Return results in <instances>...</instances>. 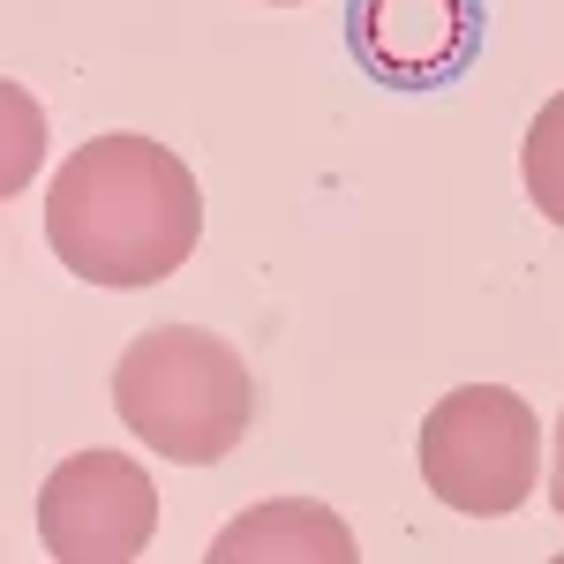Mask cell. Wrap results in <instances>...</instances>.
Segmentation results:
<instances>
[{
	"label": "cell",
	"mask_w": 564,
	"mask_h": 564,
	"mask_svg": "<svg viewBox=\"0 0 564 564\" xmlns=\"http://www.w3.org/2000/svg\"><path fill=\"white\" fill-rule=\"evenodd\" d=\"M159 534V481L121 452H68L39 489V542L61 564H129Z\"/></svg>",
	"instance_id": "obj_4"
},
{
	"label": "cell",
	"mask_w": 564,
	"mask_h": 564,
	"mask_svg": "<svg viewBox=\"0 0 564 564\" xmlns=\"http://www.w3.org/2000/svg\"><path fill=\"white\" fill-rule=\"evenodd\" d=\"M520 181H527V204L564 226V90L542 98V113L527 121V143H520Z\"/></svg>",
	"instance_id": "obj_7"
},
{
	"label": "cell",
	"mask_w": 564,
	"mask_h": 564,
	"mask_svg": "<svg viewBox=\"0 0 564 564\" xmlns=\"http://www.w3.org/2000/svg\"><path fill=\"white\" fill-rule=\"evenodd\" d=\"M481 0H347V53L384 90H444L481 61Z\"/></svg>",
	"instance_id": "obj_5"
},
{
	"label": "cell",
	"mask_w": 564,
	"mask_h": 564,
	"mask_svg": "<svg viewBox=\"0 0 564 564\" xmlns=\"http://www.w3.org/2000/svg\"><path fill=\"white\" fill-rule=\"evenodd\" d=\"M422 481L467 520H512L542 481V422L520 391L459 384L422 414Z\"/></svg>",
	"instance_id": "obj_3"
},
{
	"label": "cell",
	"mask_w": 564,
	"mask_h": 564,
	"mask_svg": "<svg viewBox=\"0 0 564 564\" xmlns=\"http://www.w3.org/2000/svg\"><path fill=\"white\" fill-rule=\"evenodd\" d=\"M204 241V188L159 135H90L45 181V249L84 286H159Z\"/></svg>",
	"instance_id": "obj_1"
},
{
	"label": "cell",
	"mask_w": 564,
	"mask_h": 564,
	"mask_svg": "<svg viewBox=\"0 0 564 564\" xmlns=\"http://www.w3.org/2000/svg\"><path fill=\"white\" fill-rule=\"evenodd\" d=\"M113 414L159 459L218 467L257 422V377L204 324H151L113 361Z\"/></svg>",
	"instance_id": "obj_2"
},
{
	"label": "cell",
	"mask_w": 564,
	"mask_h": 564,
	"mask_svg": "<svg viewBox=\"0 0 564 564\" xmlns=\"http://www.w3.org/2000/svg\"><path fill=\"white\" fill-rule=\"evenodd\" d=\"M550 505H557V520H564V414H557V452H550Z\"/></svg>",
	"instance_id": "obj_9"
},
{
	"label": "cell",
	"mask_w": 564,
	"mask_h": 564,
	"mask_svg": "<svg viewBox=\"0 0 564 564\" xmlns=\"http://www.w3.org/2000/svg\"><path fill=\"white\" fill-rule=\"evenodd\" d=\"M0 98H8V174L0 181H8V188H31V181H39V151H45V113L23 84H8Z\"/></svg>",
	"instance_id": "obj_8"
},
{
	"label": "cell",
	"mask_w": 564,
	"mask_h": 564,
	"mask_svg": "<svg viewBox=\"0 0 564 564\" xmlns=\"http://www.w3.org/2000/svg\"><path fill=\"white\" fill-rule=\"evenodd\" d=\"M271 8H308V0H271Z\"/></svg>",
	"instance_id": "obj_10"
},
{
	"label": "cell",
	"mask_w": 564,
	"mask_h": 564,
	"mask_svg": "<svg viewBox=\"0 0 564 564\" xmlns=\"http://www.w3.org/2000/svg\"><path fill=\"white\" fill-rule=\"evenodd\" d=\"M354 564V527L316 497H263L212 534V564Z\"/></svg>",
	"instance_id": "obj_6"
}]
</instances>
